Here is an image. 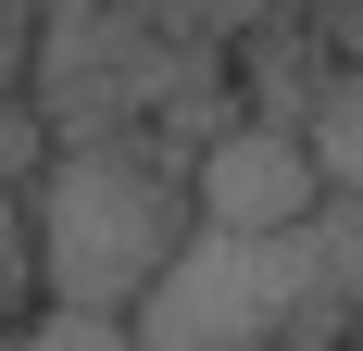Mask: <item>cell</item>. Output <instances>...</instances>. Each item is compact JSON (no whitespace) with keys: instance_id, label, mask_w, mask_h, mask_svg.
Masks as SVG:
<instances>
[{"instance_id":"obj_1","label":"cell","mask_w":363,"mask_h":351,"mask_svg":"<svg viewBox=\"0 0 363 351\" xmlns=\"http://www.w3.org/2000/svg\"><path fill=\"white\" fill-rule=\"evenodd\" d=\"M188 163L163 139H50L26 188V276L50 314H138L188 251Z\"/></svg>"},{"instance_id":"obj_2","label":"cell","mask_w":363,"mask_h":351,"mask_svg":"<svg viewBox=\"0 0 363 351\" xmlns=\"http://www.w3.org/2000/svg\"><path fill=\"white\" fill-rule=\"evenodd\" d=\"M351 288H363V201H326L289 239L188 226V251L125 326L138 351H313L326 326H351Z\"/></svg>"},{"instance_id":"obj_3","label":"cell","mask_w":363,"mask_h":351,"mask_svg":"<svg viewBox=\"0 0 363 351\" xmlns=\"http://www.w3.org/2000/svg\"><path fill=\"white\" fill-rule=\"evenodd\" d=\"M188 213L213 239H289V226L326 213V176H313L289 113H225L213 139L188 151Z\"/></svg>"},{"instance_id":"obj_4","label":"cell","mask_w":363,"mask_h":351,"mask_svg":"<svg viewBox=\"0 0 363 351\" xmlns=\"http://www.w3.org/2000/svg\"><path fill=\"white\" fill-rule=\"evenodd\" d=\"M301 151H313V176H326V201H363V63H338L326 88H313Z\"/></svg>"},{"instance_id":"obj_5","label":"cell","mask_w":363,"mask_h":351,"mask_svg":"<svg viewBox=\"0 0 363 351\" xmlns=\"http://www.w3.org/2000/svg\"><path fill=\"white\" fill-rule=\"evenodd\" d=\"M13 351H138V326H113V314H13Z\"/></svg>"},{"instance_id":"obj_6","label":"cell","mask_w":363,"mask_h":351,"mask_svg":"<svg viewBox=\"0 0 363 351\" xmlns=\"http://www.w3.org/2000/svg\"><path fill=\"white\" fill-rule=\"evenodd\" d=\"M38 163H50V113L13 88V101H0V201H26V188H38Z\"/></svg>"},{"instance_id":"obj_7","label":"cell","mask_w":363,"mask_h":351,"mask_svg":"<svg viewBox=\"0 0 363 351\" xmlns=\"http://www.w3.org/2000/svg\"><path fill=\"white\" fill-rule=\"evenodd\" d=\"M150 13H163L176 38H201V50H213V38H251V26H276L289 0H150Z\"/></svg>"},{"instance_id":"obj_8","label":"cell","mask_w":363,"mask_h":351,"mask_svg":"<svg viewBox=\"0 0 363 351\" xmlns=\"http://www.w3.org/2000/svg\"><path fill=\"white\" fill-rule=\"evenodd\" d=\"M26 63H38V0H0V101L26 88Z\"/></svg>"},{"instance_id":"obj_9","label":"cell","mask_w":363,"mask_h":351,"mask_svg":"<svg viewBox=\"0 0 363 351\" xmlns=\"http://www.w3.org/2000/svg\"><path fill=\"white\" fill-rule=\"evenodd\" d=\"M351 339H363V288H351Z\"/></svg>"}]
</instances>
